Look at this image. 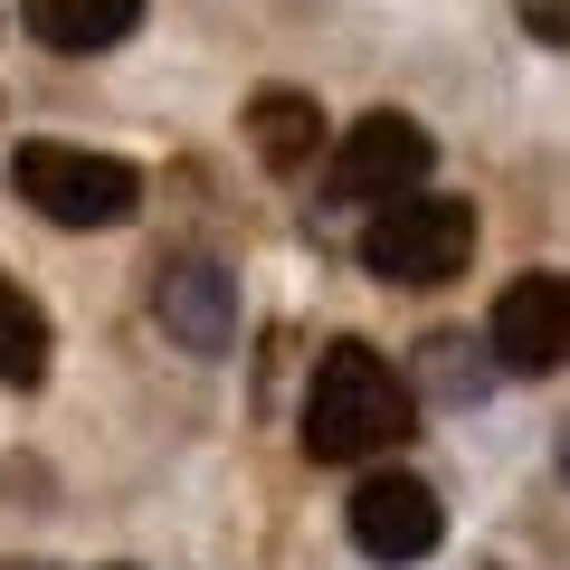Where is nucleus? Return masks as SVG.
<instances>
[{
	"label": "nucleus",
	"mask_w": 570,
	"mask_h": 570,
	"mask_svg": "<svg viewBox=\"0 0 570 570\" xmlns=\"http://www.w3.org/2000/svg\"><path fill=\"white\" fill-rule=\"evenodd\" d=\"M419 428V390H409L400 362H381L371 343H333L324 362H314V390H305V419H295V438H305L314 466H371V456H390Z\"/></svg>",
	"instance_id": "nucleus-1"
},
{
	"label": "nucleus",
	"mask_w": 570,
	"mask_h": 570,
	"mask_svg": "<svg viewBox=\"0 0 570 570\" xmlns=\"http://www.w3.org/2000/svg\"><path fill=\"white\" fill-rule=\"evenodd\" d=\"M10 190L58 228H124L142 209V171L86 142H20L10 153Z\"/></svg>",
	"instance_id": "nucleus-2"
},
{
	"label": "nucleus",
	"mask_w": 570,
	"mask_h": 570,
	"mask_svg": "<svg viewBox=\"0 0 570 570\" xmlns=\"http://www.w3.org/2000/svg\"><path fill=\"white\" fill-rule=\"evenodd\" d=\"M466 257H475V209L456 190H409V200L371 209L362 228V266L381 285H448L466 276Z\"/></svg>",
	"instance_id": "nucleus-3"
},
{
	"label": "nucleus",
	"mask_w": 570,
	"mask_h": 570,
	"mask_svg": "<svg viewBox=\"0 0 570 570\" xmlns=\"http://www.w3.org/2000/svg\"><path fill=\"white\" fill-rule=\"evenodd\" d=\"M428 163H438L428 124L400 115V105H381V115H362V124L343 134V153H333V200L390 209V200H409V190L428 181Z\"/></svg>",
	"instance_id": "nucleus-4"
},
{
	"label": "nucleus",
	"mask_w": 570,
	"mask_h": 570,
	"mask_svg": "<svg viewBox=\"0 0 570 570\" xmlns=\"http://www.w3.org/2000/svg\"><path fill=\"white\" fill-rule=\"evenodd\" d=\"M352 542L371 551L381 570H400V561H428V551L448 542V504H438V485L428 475H409V466H371L362 485H352Z\"/></svg>",
	"instance_id": "nucleus-5"
},
{
	"label": "nucleus",
	"mask_w": 570,
	"mask_h": 570,
	"mask_svg": "<svg viewBox=\"0 0 570 570\" xmlns=\"http://www.w3.org/2000/svg\"><path fill=\"white\" fill-rule=\"evenodd\" d=\"M494 371H561L570 362V276H513L494 295V324H485Z\"/></svg>",
	"instance_id": "nucleus-6"
},
{
	"label": "nucleus",
	"mask_w": 570,
	"mask_h": 570,
	"mask_svg": "<svg viewBox=\"0 0 570 570\" xmlns=\"http://www.w3.org/2000/svg\"><path fill=\"white\" fill-rule=\"evenodd\" d=\"M153 314H163V333L181 352L219 362L228 333H238V276H228L219 257H171L163 276H153Z\"/></svg>",
	"instance_id": "nucleus-7"
},
{
	"label": "nucleus",
	"mask_w": 570,
	"mask_h": 570,
	"mask_svg": "<svg viewBox=\"0 0 570 570\" xmlns=\"http://www.w3.org/2000/svg\"><path fill=\"white\" fill-rule=\"evenodd\" d=\"M247 142H257V163L266 171H295L324 153V105L305 96V86H257V105H247Z\"/></svg>",
	"instance_id": "nucleus-8"
},
{
	"label": "nucleus",
	"mask_w": 570,
	"mask_h": 570,
	"mask_svg": "<svg viewBox=\"0 0 570 570\" xmlns=\"http://www.w3.org/2000/svg\"><path fill=\"white\" fill-rule=\"evenodd\" d=\"M142 0H29V29H39L58 58H96V48L134 39Z\"/></svg>",
	"instance_id": "nucleus-9"
},
{
	"label": "nucleus",
	"mask_w": 570,
	"mask_h": 570,
	"mask_svg": "<svg viewBox=\"0 0 570 570\" xmlns=\"http://www.w3.org/2000/svg\"><path fill=\"white\" fill-rule=\"evenodd\" d=\"M0 381H10V390H39L48 381V314L29 305L10 276H0Z\"/></svg>",
	"instance_id": "nucleus-10"
},
{
	"label": "nucleus",
	"mask_w": 570,
	"mask_h": 570,
	"mask_svg": "<svg viewBox=\"0 0 570 570\" xmlns=\"http://www.w3.org/2000/svg\"><path fill=\"white\" fill-rule=\"evenodd\" d=\"M494 381V352H475L466 333H428V390L438 400H485Z\"/></svg>",
	"instance_id": "nucleus-11"
},
{
	"label": "nucleus",
	"mask_w": 570,
	"mask_h": 570,
	"mask_svg": "<svg viewBox=\"0 0 570 570\" xmlns=\"http://www.w3.org/2000/svg\"><path fill=\"white\" fill-rule=\"evenodd\" d=\"M513 20H523V39L570 48V0H513Z\"/></svg>",
	"instance_id": "nucleus-12"
},
{
	"label": "nucleus",
	"mask_w": 570,
	"mask_h": 570,
	"mask_svg": "<svg viewBox=\"0 0 570 570\" xmlns=\"http://www.w3.org/2000/svg\"><path fill=\"white\" fill-rule=\"evenodd\" d=\"M561 475H570V438H561Z\"/></svg>",
	"instance_id": "nucleus-13"
}]
</instances>
